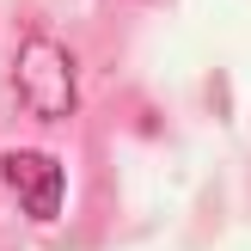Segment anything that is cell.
Here are the masks:
<instances>
[{
  "label": "cell",
  "instance_id": "1",
  "mask_svg": "<svg viewBox=\"0 0 251 251\" xmlns=\"http://www.w3.org/2000/svg\"><path fill=\"white\" fill-rule=\"evenodd\" d=\"M19 104L31 110L37 123H68L74 117V55L55 43V37H31L19 49Z\"/></svg>",
  "mask_w": 251,
  "mask_h": 251
},
{
  "label": "cell",
  "instance_id": "2",
  "mask_svg": "<svg viewBox=\"0 0 251 251\" xmlns=\"http://www.w3.org/2000/svg\"><path fill=\"white\" fill-rule=\"evenodd\" d=\"M0 178H6V190L19 196V208H25L31 221H55V215H61L68 172H61V159H55V153L12 147V153H0Z\"/></svg>",
  "mask_w": 251,
  "mask_h": 251
}]
</instances>
